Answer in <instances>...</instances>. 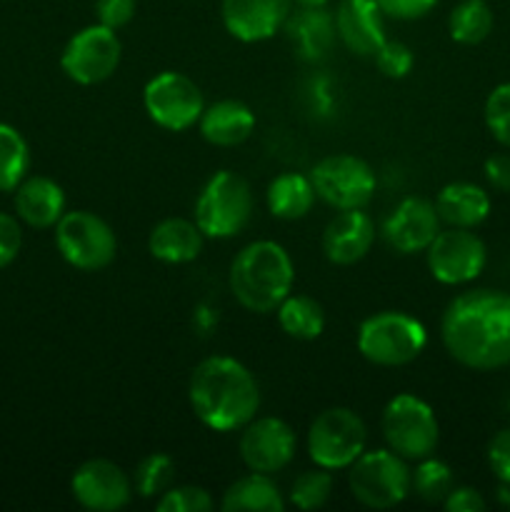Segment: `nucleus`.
Segmentation results:
<instances>
[{"label": "nucleus", "mask_w": 510, "mask_h": 512, "mask_svg": "<svg viewBox=\"0 0 510 512\" xmlns=\"http://www.w3.org/2000/svg\"><path fill=\"white\" fill-rule=\"evenodd\" d=\"M315 188L310 175L300 173H280L278 178L270 180L268 193V210L278 220H300L313 210L315 205Z\"/></svg>", "instance_id": "a878e982"}, {"label": "nucleus", "mask_w": 510, "mask_h": 512, "mask_svg": "<svg viewBox=\"0 0 510 512\" xmlns=\"http://www.w3.org/2000/svg\"><path fill=\"white\" fill-rule=\"evenodd\" d=\"M498 500H500V503L505 505V508L510 510V485H500V490H498Z\"/></svg>", "instance_id": "37998d69"}, {"label": "nucleus", "mask_w": 510, "mask_h": 512, "mask_svg": "<svg viewBox=\"0 0 510 512\" xmlns=\"http://www.w3.org/2000/svg\"><path fill=\"white\" fill-rule=\"evenodd\" d=\"M315 195L335 210L365 208L375 193L373 168L358 155H328L310 170Z\"/></svg>", "instance_id": "9b49d317"}, {"label": "nucleus", "mask_w": 510, "mask_h": 512, "mask_svg": "<svg viewBox=\"0 0 510 512\" xmlns=\"http://www.w3.org/2000/svg\"><path fill=\"white\" fill-rule=\"evenodd\" d=\"M293 3H298L300 8H325L330 0H293Z\"/></svg>", "instance_id": "79ce46f5"}, {"label": "nucleus", "mask_w": 510, "mask_h": 512, "mask_svg": "<svg viewBox=\"0 0 510 512\" xmlns=\"http://www.w3.org/2000/svg\"><path fill=\"white\" fill-rule=\"evenodd\" d=\"M293 0H223V25L240 43H263L285 25Z\"/></svg>", "instance_id": "f3484780"}, {"label": "nucleus", "mask_w": 510, "mask_h": 512, "mask_svg": "<svg viewBox=\"0 0 510 512\" xmlns=\"http://www.w3.org/2000/svg\"><path fill=\"white\" fill-rule=\"evenodd\" d=\"M383 438L393 453L408 463L428 458L435 453L440 440V425L433 408L413 393H400L388 400L383 410Z\"/></svg>", "instance_id": "423d86ee"}, {"label": "nucleus", "mask_w": 510, "mask_h": 512, "mask_svg": "<svg viewBox=\"0 0 510 512\" xmlns=\"http://www.w3.org/2000/svg\"><path fill=\"white\" fill-rule=\"evenodd\" d=\"M435 210L448 228H478L490 215V195L480 185L455 180L440 188Z\"/></svg>", "instance_id": "4be33fe9"}, {"label": "nucleus", "mask_w": 510, "mask_h": 512, "mask_svg": "<svg viewBox=\"0 0 510 512\" xmlns=\"http://www.w3.org/2000/svg\"><path fill=\"white\" fill-rule=\"evenodd\" d=\"M330 493H333V475H330V470L315 465L313 470H303L293 480L288 503L298 510H318L328 503Z\"/></svg>", "instance_id": "2f4dec72"}, {"label": "nucleus", "mask_w": 510, "mask_h": 512, "mask_svg": "<svg viewBox=\"0 0 510 512\" xmlns=\"http://www.w3.org/2000/svg\"><path fill=\"white\" fill-rule=\"evenodd\" d=\"M15 215L30 228L48 230L58 225L65 215V193L53 178L45 175H25L23 183L13 190Z\"/></svg>", "instance_id": "aec40b11"}, {"label": "nucleus", "mask_w": 510, "mask_h": 512, "mask_svg": "<svg viewBox=\"0 0 510 512\" xmlns=\"http://www.w3.org/2000/svg\"><path fill=\"white\" fill-rule=\"evenodd\" d=\"M120 55H123V45H120L118 33L95 23L78 30L65 43L60 68L73 83L98 85L118 70Z\"/></svg>", "instance_id": "f8f14e48"}, {"label": "nucleus", "mask_w": 510, "mask_h": 512, "mask_svg": "<svg viewBox=\"0 0 510 512\" xmlns=\"http://www.w3.org/2000/svg\"><path fill=\"white\" fill-rule=\"evenodd\" d=\"M440 220L435 203L420 198V195H408L400 200L383 220V240L400 255L425 253L433 243L435 235L440 233Z\"/></svg>", "instance_id": "dca6fc26"}, {"label": "nucleus", "mask_w": 510, "mask_h": 512, "mask_svg": "<svg viewBox=\"0 0 510 512\" xmlns=\"http://www.w3.org/2000/svg\"><path fill=\"white\" fill-rule=\"evenodd\" d=\"M143 105L148 118L170 133H183L198 125L205 110L198 85L175 70H163L145 83Z\"/></svg>", "instance_id": "9d476101"}, {"label": "nucleus", "mask_w": 510, "mask_h": 512, "mask_svg": "<svg viewBox=\"0 0 510 512\" xmlns=\"http://www.w3.org/2000/svg\"><path fill=\"white\" fill-rule=\"evenodd\" d=\"M253 215V190L243 175L218 170L195 200V225L205 238L228 240L243 233Z\"/></svg>", "instance_id": "39448f33"}, {"label": "nucleus", "mask_w": 510, "mask_h": 512, "mask_svg": "<svg viewBox=\"0 0 510 512\" xmlns=\"http://www.w3.org/2000/svg\"><path fill=\"white\" fill-rule=\"evenodd\" d=\"M493 10L485 0H460L448 15V33L460 45H478L493 33Z\"/></svg>", "instance_id": "cd10ccee"}, {"label": "nucleus", "mask_w": 510, "mask_h": 512, "mask_svg": "<svg viewBox=\"0 0 510 512\" xmlns=\"http://www.w3.org/2000/svg\"><path fill=\"white\" fill-rule=\"evenodd\" d=\"M485 260H488L485 243L468 228L440 230L425 250L430 275L443 285L473 283L483 273Z\"/></svg>", "instance_id": "ddd939ff"}, {"label": "nucleus", "mask_w": 510, "mask_h": 512, "mask_svg": "<svg viewBox=\"0 0 510 512\" xmlns=\"http://www.w3.org/2000/svg\"><path fill=\"white\" fill-rule=\"evenodd\" d=\"M200 135L215 148H235L255 130V113L243 100L225 98L208 105L198 120Z\"/></svg>", "instance_id": "412c9836"}, {"label": "nucleus", "mask_w": 510, "mask_h": 512, "mask_svg": "<svg viewBox=\"0 0 510 512\" xmlns=\"http://www.w3.org/2000/svg\"><path fill=\"white\" fill-rule=\"evenodd\" d=\"M373 58L380 73H383L385 78H393V80L405 78V75L413 70V63H415L413 50H410L405 43H400V40H385V43L375 50Z\"/></svg>", "instance_id": "f704fd0d"}, {"label": "nucleus", "mask_w": 510, "mask_h": 512, "mask_svg": "<svg viewBox=\"0 0 510 512\" xmlns=\"http://www.w3.org/2000/svg\"><path fill=\"white\" fill-rule=\"evenodd\" d=\"M138 0H95V18L110 30H120L133 20Z\"/></svg>", "instance_id": "c9c22d12"}, {"label": "nucleus", "mask_w": 510, "mask_h": 512, "mask_svg": "<svg viewBox=\"0 0 510 512\" xmlns=\"http://www.w3.org/2000/svg\"><path fill=\"white\" fill-rule=\"evenodd\" d=\"M483 173L490 188L498 190V193H510V155L508 153L490 155L483 165Z\"/></svg>", "instance_id": "a19ab883"}, {"label": "nucleus", "mask_w": 510, "mask_h": 512, "mask_svg": "<svg viewBox=\"0 0 510 512\" xmlns=\"http://www.w3.org/2000/svg\"><path fill=\"white\" fill-rule=\"evenodd\" d=\"M443 508L448 512H483L485 510V498L475 488L468 485H460L448 493V498L443 500Z\"/></svg>", "instance_id": "ea45409f"}, {"label": "nucleus", "mask_w": 510, "mask_h": 512, "mask_svg": "<svg viewBox=\"0 0 510 512\" xmlns=\"http://www.w3.org/2000/svg\"><path fill=\"white\" fill-rule=\"evenodd\" d=\"M375 223L363 208L340 210L323 230V253L333 265H355L370 253Z\"/></svg>", "instance_id": "6ab92c4d"}, {"label": "nucleus", "mask_w": 510, "mask_h": 512, "mask_svg": "<svg viewBox=\"0 0 510 512\" xmlns=\"http://www.w3.org/2000/svg\"><path fill=\"white\" fill-rule=\"evenodd\" d=\"M205 235L195 225V220L165 218L150 230L148 250L155 260L168 265L193 263L203 250Z\"/></svg>", "instance_id": "5701e85b"}, {"label": "nucleus", "mask_w": 510, "mask_h": 512, "mask_svg": "<svg viewBox=\"0 0 510 512\" xmlns=\"http://www.w3.org/2000/svg\"><path fill=\"white\" fill-rule=\"evenodd\" d=\"M285 498L278 483L265 473H253L235 480L223 493L220 508L225 512H283Z\"/></svg>", "instance_id": "b1692460"}, {"label": "nucleus", "mask_w": 510, "mask_h": 512, "mask_svg": "<svg viewBox=\"0 0 510 512\" xmlns=\"http://www.w3.org/2000/svg\"><path fill=\"white\" fill-rule=\"evenodd\" d=\"M450 490H453V470L443 460L428 455L418 460L415 470H410V493L425 503H443Z\"/></svg>", "instance_id": "c756f323"}, {"label": "nucleus", "mask_w": 510, "mask_h": 512, "mask_svg": "<svg viewBox=\"0 0 510 512\" xmlns=\"http://www.w3.org/2000/svg\"><path fill=\"white\" fill-rule=\"evenodd\" d=\"M348 485L360 505L390 510L410 495L408 460L390 448L365 450L348 468Z\"/></svg>", "instance_id": "0eeeda50"}, {"label": "nucleus", "mask_w": 510, "mask_h": 512, "mask_svg": "<svg viewBox=\"0 0 510 512\" xmlns=\"http://www.w3.org/2000/svg\"><path fill=\"white\" fill-rule=\"evenodd\" d=\"M188 400L195 418L215 433L243 430L260 408L253 373L230 355H210L190 373Z\"/></svg>", "instance_id": "f03ea898"}, {"label": "nucleus", "mask_w": 510, "mask_h": 512, "mask_svg": "<svg viewBox=\"0 0 510 512\" xmlns=\"http://www.w3.org/2000/svg\"><path fill=\"white\" fill-rule=\"evenodd\" d=\"M428 345V330L403 310H383L365 318L358 328V353L380 368L413 363Z\"/></svg>", "instance_id": "20e7f679"}, {"label": "nucleus", "mask_w": 510, "mask_h": 512, "mask_svg": "<svg viewBox=\"0 0 510 512\" xmlns=\"http://www.w3.org/2000/svg\"><path fill=\"white\" fill-rule=\"evenodd\" d=\"M30 170V148L18 128L0 123V193H13Z\"/></svg>", "instance_id": "c85d7f7f"}, {"label": "nucleus", "mask_w": 510, "mask_h": 512, "mask_svg": "<svg viewBox=\"0 0 510 512\" xmlns=\"http://www.w3.org/2000/svg\"><path fill=\"white\" fill-rule=\"evenodd\" d=\"M55 248L75 270L95 273L113 263L118 240L100 215L90 210H70L55 225Z\"/></svg>", "instance_id": "1a4fd4ad"}, {"label": "nucleus", "mask_w": 510, "mask_h": 512, "mask_svg": "<svg viewBox=\"0 0 510 512\" xmlns=\"http://www.w3.org/2000/svg\"><path fill=\"white\" fill-rule=\"evenodd\" d=\"M285 33L303 58H320L328 53L335 38V18L325 8H300L285 20Z\"/></svg>", "instance_id": "393cba45"}, {"label": "nucleus", "mask_w": 510, "mask_h": 512, "mask_svg": "<svg viewBox=\"0 0 510 512\" xmlns=\"http://www.w3.org/2000/svg\"><path fill=\"white\" fill-rule=\"evenodd\" d=\"M278 325L283 328L285 335L295 340H315L323 335L325 328V313L323 305L318 300L308 298V295H293L290 293L283 303L278 305Z\"/></svg>", "instance_id": "bb28decb"}, {"label": "nucleus", "mask_w": 510, "mask_h": 512, "mask_svg": "<svg viewBox=\"0 0 510 512\" xmlns=\"http://www.w3.org/2000/svg\"><path fill=\"white\" fill-rule=\"evenodd\" d=\"M368 445V428L350 408H328L310 423L308 458L318 468L348 470Z\"/></svg>", "instance_id": "6e6552de"}, {"label": "nucleus", "mask_w": 510, "mask_h": 512, "mask_svg": "<svg viewBox=\"0 0 510 512\" xmlns=\"http://www.w3.org/2000/svg\"><path fill=\"white\" fill-rule=\"evenodd\" d=\"M385 18L393 20H418L425 18L438 5V0H375Z\"/></svg>", "instance_id": "58836bf2"}, {"label": "nucleus", "mask_w": 510, "mask_h": 512, "mask_svg": "<svg viewBox=\"0 0 510 512\" xmlns=\"http://www.w3.org/2000/svg\"><path fill=\"white\" fill-rule=\"evenodd\" d=\"M238 448L245 468L253 473L273 475L293 460L298 438L285 420L268 415V418H253L245 425Z\"/></svg>", "instance_id": "2eb2a0df"}, {"label": "nucleus", "mask_w": 510, "mask_h": 512, "mask_svg": "<svg viewBox=\"0 0 510 512\" xmlns=\"http://www.w3.org/2000/svg\"><path fill=\"white\" fill-rule=\"evenodd\" d=\"M440 338L450 358L470 370L510 365V293L475 288L455 295L440 320Z\"/></svg>", "instance_id": "f257e3e1"}, {"label": "nucleus", "mask_w": 510, "mask_h": 512, "mask_svg": "<svg viewBox=\"0 0 510 512\" xmlns=\"http://www.w3.org/2000/svg\"><path fill=\"white\" fill-rule=\"evenodd\" d=\"M73 498L80 508L93 512H115L133 498V478L113 460L93 458L85 460L70 480Z\"/></svg>", "instance_id": "4468645a"}, {"label": "nucleus", "mask_w": 510, "mask_h": 512, "mask_svg": "<svg viewBox=\"0 0 510 512\" xmlns=\"http://www.w3.org/2000/svg\"><path fill=\"white\" fill-rule=\"evenodd\" d=\"M485 125L503 148L510 150V83L490 90L485 100Z\"/></svg>", "instance_id": "72a5a7b5"}, {"label": "nucleus", "mask_w": 510, "mask_h": 512, "mask_svg": "<svg viewBox=\"0 0 510 512\" xmlns=\"http://www.w3.org/2000/svg\"><path fill=\"white\" fill-rule=\"evenodd\" d=\"M175 480V463L165 453H150L138 463L133 473V490L140 498H155L163 495L165 490L173 488Z\"/></svg>", "instance_id": "7c9ffc66"}, {"label": "nucleus", "mask_w": 510, "mask_h": 512, "mask_svg": "<svg viewBox=\"0 0 510 512\" xmlns=\"http://www.w3.org/2000/svg\"><path fill=\"white\" fill-rule=\"evenodd\" d=\"M488 465L500 485H510V428L498 430L488 443Z\"/></svg>", "instance_id": "4c0bfd02"}, {"label": "nucleus", "mask_w": 510, "mask_h": 512, "mask_svg": "<svg viewBox=\"0 0 510 512\" xmlns=\"http://www.w3.org/2000/svg\"><path fill=\"white\" fill-rule=\"evenodd\" d=\"M333 18L338 38L360 58H373L375 50L388 40L385 13L375 0H340Z\"/></svg>", "instance_id": "a211bd4d"}, {"label": "nucleus", "mask_w": 510, "mask_h": 512, "mask_svg": "<svg viewBox=\"0 0 510 512\" xmlns=\"http://www.w3.org/2000/svg\"><path fill=\"white\" fill-rule=\"evenodd\" d=\"M158 512H208L213 510V498L198 485H173L155 503Z\"/></svg>", "instance_id": "473e14b6"}, {"label": "nucleus", "mask_w": 510, "mask_h": 512, "mask_svg": "<svg viewBox=\"0 0 510 512\" xmlns=\"http://www.w3.org/2000/svg\"><path fill=\"white\" fill-rule=\"evenodd\" d=\"M230 293L250 313H273L293 293L295 268L288 250L275 240L245 245L230 263Z\"/></svg>", "instance_id": "7ed1b4c3"}, {"label": "nucleus", "mask_w": 510, "mask_h": 512, "mask_svg": "<svg viewBox=\"0 0 510 512\" xmlns=\"http://www.w3.org/2000/svg\"><path fill=\"white\" fill-rule=\"evenodd\" d=\"M23 248V228L18 215L0 213V270L8 268Z\"/></svg>", "instance_id": "e433bc0d"}]
</instances>
